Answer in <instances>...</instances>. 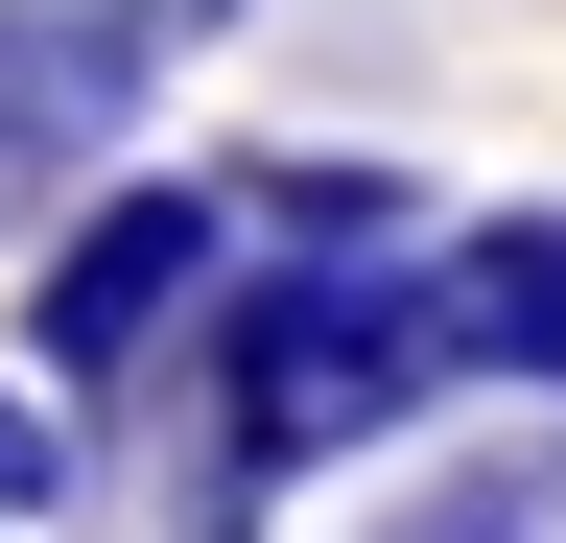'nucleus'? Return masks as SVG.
I'll use <instances>...</instances> for the list:
<instances>
[{
  "mask_svg": "<svg viewBox=\"0 0 566 543\" xmlns=\"http://www.w3.org/2000/svg\"><path fill=\"white\" fill-rule=\"evenodd\" d=\"M71 24H118V48H212L237 0H71Z\"/></svg>",
  "mask_w": 566,
  "mask_h": 543,
  "instance_id": "423d86ee",
  "label": "nucleus"
},
{
  "mask_svg": "<svg viewBox=\"0 0 566 543\" xmlns=\"http://www.w3.org/2000/svg\"><path fill=\"white\" fill-rule=\"evenodd\" d=\"M237 237L260 260H424L401 237V166H331V143H260L237 166Z\"/></svg>",
  "mask_w": 566,
  "mask_h": 543,
  "instance_id": "20e7f679",
  "label": "nucleus"
},
{
  "mask_svg": "<svg viewBox=\"0 0 566 543\" xmlns=\"http://www.w3.org/2000/svg\"><path fill=\"white\" fill-rule=\"evenodd\" d=\"M424 307H449V378L566 401V213H472L449 260H424Z\"/></svg>",
  "mask_w": 566,
  "mask_h": 543,
  "instance_id": "f03ea898",
  "label": "nucleus"
},
{
  "mask_svg": "<svg viewBox=\"0 0 566 543\" xmlns=\"http://www.w3.org/2000/svg\"><path fill=\"white\" fill-rule=\"evenodd\" d=\"M24 189H48V166H24V143H0V237H24Z\"/></svg>",
  "mask_w": 566,
  "mask_h": 543,
  "instance_id": "0eeeda50",
  "label": "nucleus"
},
{
  "mask_svg": "<svg viewBox=\"0 0 566 543\" xmlns=\"http://www.w3.org/2000/svg\"><path fill=\"white\" fill-rule=\"evenodd\" d=\"M48 497H71V426H48V401H24V378H0V543H24Z\"/></svg>",
  "mask_w": 566,
  "mask_h": 543,
  "instance_id": "39448f33",
  "label": "nucleus"
},
{
  "mask_svg": "<svg viewBox=\"0 0 566 543\" xmlns=\"http://www.w3.org/2000/svg\"><path fill=\"white\" fill-rule=\"evenodd\" d=\"M237 166H118L95 213H48V284H24V355L71 401H142V378H189L212 355V307H237Z\"/></svg>",
  "mask_w": 566,
  "mask_h": 543,
  "instance_id": "f257e3e1",
  "label": "nucleus"
},
{
  "mask_svg": "<svg viewBox=\"0 0 566 543\" xmlns=\"http://www.w3.org/2000/svg\"><path fill=\"white\" fill-rule=\"evenodd\" d=\"M543 497H566V449H543Z\"/></svg>",
  "mask_w": 566,
  "mask_h": 543,
  "instance_id": "6e6552de",
  "label": "nucleus"
},
{
  "mask_svg": "<svg viewBox=\"0 0 566 543\" xmlns=\"http://www.w3.org/2000/svg\"><path fill=\"white\" fill-rule=\"evenodd\" d=\"M142 72H166V48L71 24V0H0V143H24V166H95L118 118H142Z\"/></svg>",
  "mask_w": 566,
  "mask_h": 543,
  "instance_id": "7ed1b4c3",
  "label": "nucleus"
}]
</instances>
